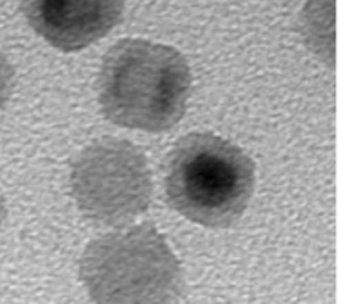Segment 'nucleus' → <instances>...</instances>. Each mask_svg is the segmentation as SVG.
Listing matches in <instances>:
<instances>
[{"label":"nucleus","mask_w":353,"mask_h":304,"mask_svg":"<svg viewBox=\"0 0 353 304\" xmlns=\"http://www.w3.org/2000/svg\"><path fill=\"white\" fill-rule=\"evenodd\" d=\"M192 69L178 48L123 38L107 50L97 79L100 111L114 124L162 133L183 120Z\"/></svg>","instance_id":"1"},{"label":"nucleus","mask_w":353,"mask_h":304,"mask_svg":"<svg viewBox=\"0 0 353 304\" xmlns=\"http://www.w3.org/2000/svg\"><path fill=\"white\" fill-rule=\"evenodd\" d=\"M14 90V68L7 55L0 50V111L9 102Z\"/></svg>","instance_id":"6"},{"label":"nucleus","mask_w":353,"mask_h":304,"mask_svg":"<svg viewBox=\"0 0 353 304\" xmlns=\"http://www.w3.org/2000/svg\"><path fill=\"white\" fill-rule=\"evenodd\" d=\"M69 185L83 216L109 227L145 213L154 193L143 151L116 137L95 140L72 159Z\"/></svg>","instance_id":"4"},{"label":"nucleus","mask_w":353,"mask_h":304,"mask_svg":"<svg viewBox=\"0 0 353 304\" xmlns=\"http://www.w3.org/2000/svg\"><path fill=\"white\" fill-rule=\"evenodd\" d=\"M255 189V162L233 142L210 131L185 135L164 162L169 206L209 228L236 223Z\"/></svg>","instance_id":"2"},{"label":"nucleus","mask_w":353,"mask_h":304,"mask_svg":"<svg viewBox=\"0 0 353 304\" xmlns=\"http://www.w3.org/2000/svg\"><path fill=\"white\" fill-rule=\"evenodd\" d=\"M34 33L61 52H79L123 19V0H21Z\"/></svg>","instance_id":"5"},{"label":"nucleus","mask_w":353,"mask_h":304,"mask_svg":"<svg viewBox=\"0 0 353 304\" xmlns=\"http://www.w3.org/2000/svg\"><path fill=\"white\" fill-rule=\"evenodd\" d=\"M79 278L95 304H176L183 292L178 256L150 223L88 242Z\"/></svg>","instance_id":"3"},{"label":"nucleus","mask_w":353,"mask_h":304,"mask_svg":"<svg viewBox=\"0 0 353 304\" xmlns=\"http://www.w3.org/2000/svg\"><path fill=\"white\" fill-rule=\"evenodd\" d=\"M6 213H7L6 199H3V193H2V190H0V228H2L3 220H6Z\"/></svg>","instance_id":"7"}]
</instances>
